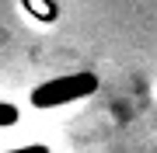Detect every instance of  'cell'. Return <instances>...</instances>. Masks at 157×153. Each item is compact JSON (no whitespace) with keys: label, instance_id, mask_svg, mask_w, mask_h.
Listing matches in <instances>:
<instances>
[{"label":"cell","instance_id":"obj_1","mask_svg":"<svg viewBox=\"0 0 157 153\" xmlns=\"http://www.w3.org/2000/svg\"><path fill=\"white\" fill-rule=\"evenodd\" d=\"M98 91V77L80 70V73H63V77H52L39 84L32 91V104L35 108H59V104H70V101H80V97H91Z\"/></svg>","mask_w":157,"mask_h":153},{"label":"cell","instance_id":"obj_2","mask_svg":"<svg viewBox=\"0 0 157 153\" xmlns=\"http://www.w3.org/2000/svg\"><path fill=\"white\" fill-rule=\"evenodd\" d=\"M14 122H17V108L0 101V129H4V125H14Z\"/></svg>","mask_w":157,"mask_h":153},{"label":"cell","instance_id":"obj_3","mask_svg":"<svg viewBox=\"0 0 157 153\" xmlns=\"http://www.w3.org/2000/svg\"><path fill=\"white\" fill-rule=\"evenodd\" d=\"M4 153H52L45 143H28V146H17V150H4Z\"/></svg>","mask_w":157,"mask_h":153},{"label":"cell","instance_id":"obj_4","mask_svg":"<svg viewBox=\"0 0 157 153\" xmlns=\"http://www.w3.org/2000/svg\"><path fill=\"white\" fill-rule=\"evenodd\" d=\"M25 4H28V11L35 7V11H39L42 17H52V7H45V0H25Z\"/></svg>","mask_w":157,"mask_h":153}]
</instances>
